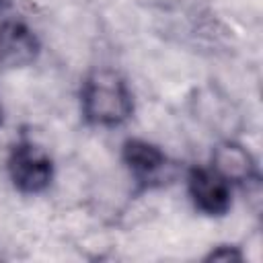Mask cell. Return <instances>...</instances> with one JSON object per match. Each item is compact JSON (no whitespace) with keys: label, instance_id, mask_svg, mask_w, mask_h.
I'll list each match as a JSON object with an SVG mask.
<instances>
[{"label":"cell","instance_id":"4","mask_svg":"<svg viewBox=\"0 0 263 263\" xmlns=\"http://www.w3.org/2000/svg\"><path fill=\"white\" fill-rule=\"evenodd\" d=\"M121 156L132 179L138 185L150 189L154 185H160L166 179L168 158L158 146L140 138H132L123 144Z\"/></svg>","mask_w":263,"mask_h":263},{"label":"cell","instance_id":"1","mask_svg":"<svg viewBox=\"0 0 263 263\" xmlns=\"http://www.w3.org/2000/svg\"><path fill=\"white\" fill-rule=\"evenodd\" d=\"M80 107L88 123L117 127L132 117L134 97L127 82L117 72L95 70L82 82Z\"/></svg>","mask_w":263,"mask_h":263},{"label":"cell","instance_id":"5","mask_svg":"<svg viewBox=\"0 0 263 263\" xmlns=\"http://www.w3.org/2000/svg\"><path fill=\"white\" fill-rule=\"evenodd\" d=\"M39 39L23 21L0 23V64L4 68L29 66L39 55Z\"/></svg>","mask_w":263,"mask_h":263},{"label":"cell","instance_id":"7","mask_svg":"<svg viewBox=\"0 0 263 263\" xmlns=\"http://www.w3.org/2000/svg\"><path fill=\"white\" fill-rule=\"evenodd\" d=\"M208 261H224V263H230V261H240L242 255L238 253L236 247H228V245H222V247H216L208 257Z\"/></svg>","mask_w":263,"mask_h":263},{"label":"cell","instance_id":"8","mask_svg":"<svg viewBox=\"0 0 263 263\" xmlns=\"http://www.w3.org/2000/svg\"><path fill=\"white\" fill-rule=\"evenodd\" d=\"M0 121H2V109H0Z\"/></svg>","mask_w":263,"mask_h":263},{"label":"cell","instance_id":"3","mask_svg":"<svg viewBox=\"0 0 263 263\" xmlns=\"http://www.w3.org/2000/svg\"><path fill=\"white\" fill-rule=\"evenodd\" d=\"M187 193L205 216H224L232 205V187L212 166H193L187 175Z\"/></svg>","mask_w":263,"mask_h":263},{"label":"cell","instance_id":"2","mask_svg":"<svg viewBox=\"0 0 263 263\" xmlns=\"http://www.w3.org/2000/svg\"><path fill=\"white\" fill-rule=\"evenodd\" d=\"M8 177L18 191L35 195L51 185L53 162L43 148L31 140H21L8 154Z\"/></svg>","mask_w":263,"mask_h":263},{"label":"cell","instance_id":"6","mask_svg":"<svg viewBox=\"0 0 263 263\" xmlns=\"http://www.w3.org/2000/svg\"><path fill=\"white\" fill-rule=\"evenodd\" d=\"M212 168L226 179L230 185L238 183H257V164L251 152L234 142V140H224L220 142L214 152H212Z\"/></svg>","mask_w":263,"mask_h":263}]
</instances>
